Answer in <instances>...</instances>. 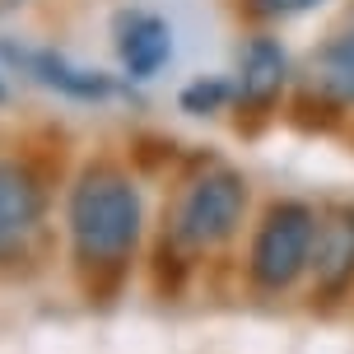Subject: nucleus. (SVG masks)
<instances>
[{"label": "nucleus", "mask_w": 354, "mask_h": 354, "mask_svg": "<svg viewBox=\"0 0 354 354\" xmlns=\"http://www.w3.org/2000/svg\"><path fill=\"white\" fill-rule=\"evenodd\" d=\"M233 88L224 80H196L192 88H182V112H192V117H205V112H219V107L229 103Z\"/></svg>", "instance_id": "10"}, {"label": "nucleus", "mask_w": 354, "mask_h": 354, "mask_svg": "<svg viewBox=\"0 0 354 354\" xmlns=\"http://www.w3.org/2000/svg\"><path fill=\"white\" fill-rule=\"evenodd\" d=\"M28 61V71L42 80V84L61 88V93H71V98H103V93H112V84H107L98 71H84V66H71L66 56H52V52H28L24 56Z\"/></svg>", "instance_id": "8"}, {"label": "nucleus", "mask_w": 354, "mask_h": 354, "mask_svg": "<svg viewBox=\"0 0 354 354\" xmlns=\"http://www.w3.org/2000/svg\"><path fill=\"white\" fill-rule=\"evenodd\" d=\"M117 52L131 80H154L173 56V28L159 15H126L117 33Z\"/></svg>", "instance_id": "7"}, {"label": "nucleus", "mask_w": 354, "mask_h": 354, "mask_svg": "<svg viewBox=\"0 0 354 354\" xmlns=\"http://www.w3.org/2000/svg\"><path fill=\"white\" fill-rule=\"evenodd\" d=\"M308 280H313V294L326 303L345 299L354 289V205H331L326 214H317Z\"/></svg>", "instance_id": "4"}, {"label": "nucleus", "mask_w": 354, "mask_h": 354, "mask_svg": "<svg viewBox=\"0 0 354 354\" xmlns=\"http://www.w3.org/2000/svg\"><path fill=\"white\" fill-rule=\"evenodd\" d=\"M47 214V187L24 159H0V257L19 252Z\"/></svg>", "instance_id": "5"}, {"label": "nucleus", "mask_w": 354, "mask_h": 354, "mask_svg": "<svg viewBox=\"0 0 354 354\" xmlns=\"http://www.w3.org/2000/svg\"><path fill=\"white\" fill-rule=\"evenodd\" d=\"M75 261L84 270H122L145 238V196L117 163H88L66 201Z\"/></svg>", "instance_id": "1"}, {"label": "nucleus", "mask_w": 354, "mask_h": 354, "mask_svg": "<svg viewBox=\"0 0 354 354\" xmlns=\"http://www.w3.org/2000/svg\"><path fill=\"white\" fill-rule=\"evenodd\" d=\"M0 93H5V88H0Z\"/></svg>", "instance_id": "12"}, {"label": "nucleus", "mask_w": 354, "mask_h": 354, "mask_svg": "<svg viewBox=\"0 0 354 354\" xmlns=\"http://www.w3.org/2000/svg\"><path fill=\"white\" fill-rule=\"evenodd\" d=\"M243 219H248V177L233 168H205L201 177H192V187L177 201L173 233L177 243L210 252L224 248L243 229Z\"/></svg>", "instance_id": "3"}, {"label": "nucleus", "mask_w": 354, "mask_h": 354, "mask_svg": "<svg viewBox=\"0 0 354 354\" xmlns=\"http://www.w3.org/2000/svg\"><path fill=\"white\" fill-rule=\"evenodd\" d=\"M322 88L336 98V103H354V33L336 37L326 52H322Z\"/></svg>", "instance_id": "9"}, {"label": "nucleus", "mask_w": 354, "mask_h": 354, "mask_svg": "<svg viewBox=\"0 0 354 354\" xmlns=\"http://www.w3.org/2000/svg\"><path fill=\"white\" fill-rule=\"evenodd\" d=\"M15 5H19V0H15Z\"/></svg>", "instance_id": "13"}, {"label": "nucleus", "mask_w": 354, "mask_h": 354, "mask_svg": "<svg viewBox=\"0 0 354 354\" xmlns=\"http://www.w3.org/2000/svg\"><path fill=\"white\" fill-rule=\"evenodd\" d=\"M284 80H289L284 47L275 37H252L248 47H243V56H238V98L248 107H257V112H266L280 98Z\"/></svg>", "instance_id": "6"}, {"label": "nucleus", "mask_w": 354, "mask_h": 354, "mask_svg": "<svg viewBox=\"0 0 354 354\" xmlns=\"http://www.w3.org/2000/svg\"><path fill=\"white\" fill-rule=\"evenodd\" d=\"M317 238V210L303 201H275L261 214L248 248V280L257 294H284L308 275Z\"/></svg>", "instance_id": "2"}, {"label": "nucleus", "mask_w": 354, "mask_h": 354, "mask_svg": "<svg viewBox=\"0 0 354 354\" xmlns=\"http://www.w3.org/2000/svg\"><path fill=\"white\" fill-rule=\"evenodd\" d=\"M322 0H252V10L266 19H294V15H308V10H317Z\"/></svg>", "instance_id": "11"}]
</instances>
